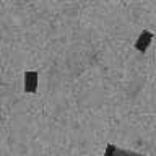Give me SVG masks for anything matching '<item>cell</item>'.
Listing matches in <instances>:
<instances>
[{
    "label": "cell",
    "instance_id": "obj_2",
    "mask_svg": "<svg viewBox=\"0 0 156 156\" xmlns=\"http://www.w3.org/2000/svg\"><path fill=\"white\" fill-rule=\"evenodd\" d=\"M153 39H154V34L151 31H148V29H143L135 41V49L138 52H146V49L150 47V44L153 42Z\"/></svg>",
    "mask_w": 156,
    "mask_h": 156
},
{
    "label": "cell",
    "instance_id": "obj_3",
    "mask_svg": "<svg viewBox=\"0 0 156 156\" xmlns=\"http://www.w3.org/2000/svg\"><path fill=\"white\" fill-rule=\"evenodd\" d=\"M39 85V73L37 72H24V91L36 93Z\"/></svg>",
    "mask_w": 156,
    "mask_h": 156
},
{
    "label": "cell",
    "instance_id": "obj_1",
    "mask_svg": "<svg viewBox=\"0 0 156 156\" xmlns=\"http://www.w3.org/2000/svg\"><path fill=\"white\" fill-rule=\"evenodd\" d=\"M104 156H148L143 153H138V151H132V150H124L115 146L114 143H107L106 150H104Z\"/></svg>",
    "mask_w": 156,
    "mask_h": 156
}]
</instances>
